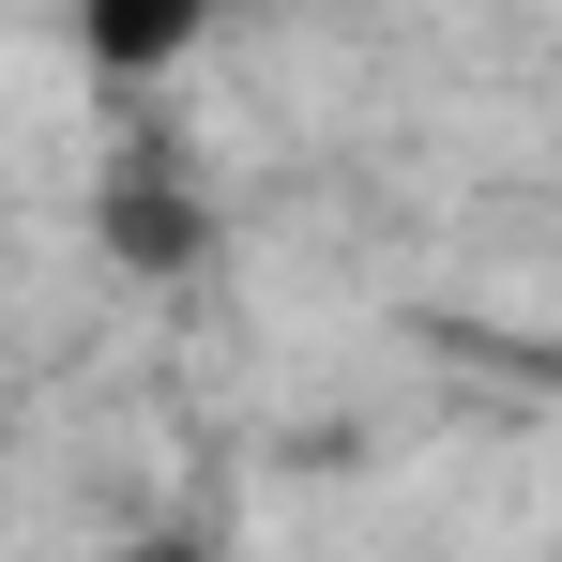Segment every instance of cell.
<instances>
[{"instance_id":"obj_1","label":"cell","mask_w":562,"mask_h":562,"mask_svg":"<svg viewBox=\"0 0 562 562\" xmlns=\"http://www.w3.org/2000/svg\"><path fill=\"white\" fill-rule=\"evenodd\" d=\"M137 562H213V548H198V532H153V548H137Z\"/></svg>"}]
</instances>
